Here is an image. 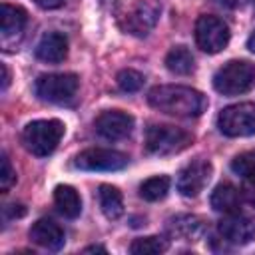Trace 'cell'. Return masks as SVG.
Returning a JSON list of instances; mask_svg holds the SVG:
<instances>
[{
  "mask_svg": "<svg viewBox=\"0 0 255 255\" xmlns=\"http://www.w3.org/2000/svg\"><path fill=\"white\" fill-rule=\"evenodd\" d=\"M231 169L241 177L255 175V149H247V151L235 155L231 159Z\"/></svg>",
  "mask_w": 255,
  "mask_h": 255,
  "instance_id": "obj_24",
  "label": "cell"
},
{
  "mask_svg": "<svg viewBox=\"0 0 255 255\" xmlns=\"http://www.w3.org/2000/svg\"><path fill=\"white\" fill-rule=\"evenodd\" d=\"M211 163L207 159H193L177 173V191L183 197L199 195L211 179Z\"/></svg>",
  "mask_w": 255,
  "mask_h": 255,
  "instance_id": "obj_10",
  "label": "cell"
},
{
  "mask_svg": "<svg viewBox=\"0 0 255 255\" xmlns=\"http://www.w3.org/2000/svg\"><path fill=\"white\" fill-rule=\"evenodd\" d=\"M193 135L181 128L167 124H151L145 129V147L153 155H171L183 151L191 143Z\"/></svg>",
  "mask_w": 255,
  "mask_h": 255,
  "instance_id": "obj_4",
  "label": "cell"
},
{
  "mask_svg": "<svg viewBox=\"0 0 255 255\" xmlns=\"http://www.w3.org/2000/svg\"><path fill=\"white\" fill-rule=\"evenodd\" d=\"M68 56V38L60 32H48L36 46V58L46 64H60Z\"/></svg>",
  "mask_w": 255,
  "mask_h": 255,
  "instance_id": "obj_14",
  "label": "cell"
},
{
  "mask_svg": "<svg viewBox=\"0 0 255 255\" xmlns=\"http://www.w3.org/2000/svg\"><path fill=\"white\" fill-rule=\"evenodd\" d=\"M40 8H44V10H56V8H60L66 0H34Z\"/></svg>",
  "mask_w": 255,
  "mask_h": 255,
  "instance_id": "obj_27",
  "label": "cell"
},
{
  "mask_svg": "<svg viewBox=\"0 0 255 255\" xmlns=\"http://www.w3.org/2000/svg\"><path fill=\"white\" fill-rule=\"evenodd\" d=\"M211 207L223 215H229V213H237L241 209V201H243V195L241 191L231 185V183H219L213 193H211Z\"/></svg>",
  "mask_w": 255,
  "mask_h": 255,
  "instance_id": "obj_17",
  "label": "cell"
},
{
  "mask_svg": "<svg viewBox=\"0 0 255 255\" xmlns=\"http://www.w3.org/2000/svg\"><path fill=\"white\" fill-rule=\"evenodd\" d=\"M30 239L44 247V249H50V251H58L64 247V241H66V235H64V229L50 217H42L38 221L32 223L30 227Z\"/></svg>",
  "mask_w": 255,
  "mask_h": 255,
  "instance_id": "obj_13",
  "label": "cell"
},
{
  "mask_svg": "<svg viewBox=\"0 0 255 255\" xmlns=\"http://www.w3.org/2000/svg\"><path fill=\"white\" fill-rule=\"evenodd\" d=\"M167 249H169V241L159 235L137 237L129 245V253L133 255H155V253H165Z\"/></svg>",
  "mask_w": 255,
  "mask_h": 255,
  "instance_id": "obj_21",
  "label": "cell"
},
{
  "mask_svg": "<svg viewBox=\"0 0 255 255\" xmlns=\"http://www.w3.org/2000/svg\"><path fill=\"white\" fill-rule=\"evenodd\" d=\"M169 185H171V179L167 175H155V177L145 179L139 185V195L145 201H159V199H163L167 195Z\"/></svg>",
  "mask_w": 255,
  "mask_h": 255,
  "instance_id": "obj_22",
  "label": "cell"
},
{
  "mask_svg": "<svg viewBox=\"0 0 255 255\" xmlns=\"http://www.w3.org/2000/svg\"><path fill=\"white\" fill-rule=\"evenodd\" d=\"M26 10L20 6H12V4H2L0 8V36L2 42L8 44L12 38L22 36L24 28H26Z\"/></svg>",
  "mask_w": 255,
  "mask_h": 255,
  "instance_id": "obj_15",
  "label": "cell"
},
{
  "mask_svg": "<svg viewBox=\"0 0 255 255\" xmlns=\"http://www.w3.org/2000/svg\"><path fill=\"white\" fill-rule=\"evenodd\" d=\"M203 231H205V221L197 215L183 213V215H175L167 221V233L175 239H185V241L199 239Z\"/></svg>",
  "mask_w": 255,
  "mask_h": 255,
  "instance_id": "obj_16",
  "label": "cell"
},
{
  "mask_svg": "<svg viewBox=\"0 0 255 255\" xmlns=\"http://www.w3.org/2000/svg\"><path fill=\"white\" fill-rule=\"evenodd\" d=\"M229 26L211 14H203L195 22V42L207 54H217L229 44Z\"/></svg>",
  "mask_w": 255,
  "mask_h": 255,
  "instance_id": "obj_7",
  "label": "cell"
},
{
  "mask_svg": "<svg viewBox=\"0 0 255 255\" xmlns=\"http://www.w3.org/2000/svg\"><path fill=\"white\" fill-rule=\"evenodd\" d=\"M147 104L167 116L175 118H197L205 112L207 108V98L187 86H175V84H165V86H155L147 94Z\"/></svg>",
  "mask_w": 255,
  "mask_h": 255,
  "instance_id": "obj_1",
  "label": "cell"
},
{
  "mask_svg": "<svg viewBox=\"0 0 255 255\" xmlns=\"http://www.w3.org/2000/svg\"><path fill=\"white\" fill-rule=\"evenodd\" d=\"M78 86H80V80L76 74H44L36 80L34 92L44 102L64 104L76 96Z\"/></svg>",
  "mask_w": 255,
  "mask_h": 255,
  "instance_id": "obj_6",
  "label": "cell"
},
{
  "mask_svg": "<svg viewBox=\"0 0 255 255\" xmlns=\"http://www.w3.org/2000/svg\"><path fill=\"white\" fill-rule=\"evenodd\" d=\"M64 135V124L60 120H36L30 122L22 131L24 147L38 157L50 155Z\"/></svg>",
  "mask_w": 255,
  "mask_h": 255,
  "instance_id": "obj_3",
  "label": "cell"
},
{
  "mask_svg": "<svg viewBox=\"0 0 255 255\" xmlns=\"http://www.w3.org/2000/svg\"><path fill=\"white\" fill-rule=\"evenodd\" d=\"M84 251H86V253H94V251H100V253H106V249H104L102 245H90V247H86Z\"/></svg>",
  "mask_w": 255,
  "mask_h": 255,
  "instance_id": "obj_29",
  "label": "cell"
},
{
  "mask_svg": "<svg viewBox=\"0 0 255 255\" xmlns=\"http://www.w3.org/2000/svg\"><path fill=\"white\" fill-rule=\"evenodd\" d=\"M128 155L118 149L90 147L76 155V167L84 171H118L128 165Z\"/></svg>",
  "mask_w": 255,
  "mask_h": 255,
  "instance_id": "obj_8",
  "label": "cell"
},
{
  "mask_svg": "<svg viewBox=\"0 0 255 255\" xmlns=\"http://www.w3.org/2000/svg\"><path fill=\"white\" fill-rule=\"evenodd\" d=\"M247 48H249V50L255 54V32H253V34L247 38Z\"/></svg>",
  "mask_w": 255,
  "mask_h": 255,
  "instance_id": "obj_30",
  "label": "cell"
},
{
  "mask_svg": "<svg viewBox=\"0 0 255 255\" xmlns=\"http://www.w3.org/2000/svg\"><path fill=\"white\" fill-rule=\"evenodd\" d=\"M116 82H118V86H120V90H122V92L133 94V92H137V90L143 86L145 78H143V76H141L137 70L128 68V70H122V72L118 74Z\"/></svg>",
  "mask_w": 255,
  "mask_h": 255,
  "instance_id": "obj_23",
  "label": "cell"
},
{
  "mask_svg": "<svg viewBox=\"0 0 255 255\" xmlns=\"http://www.w3.org/2000/svg\"><path fill=\"white\" fill-rule=\"evenodd\" d=\"M219 235L233 245H247L255 239V217L243 215V213H229L225 215L219 225Z\"/></svg>",
  "mask_w": 255,
  "mask_h": 255,
  "instance_id": "obj_11",
  "label": "cell"
},
{
  "mask_svg": "<svg viewBox=\"0 0 255 255\" xmlns=\"http://www.w3.org/2000/svg\"><path fill=\"white\" fill-rule=\"evenodd\" d=\"M16 181V171L12 169V163H10V159H8V155L6 153H2V167H0V189L6 193L10 187H12V183Z\"/></svg>",
  "mask_w": 255,
  "mask_h": 255,
  "instance_id": "obj_25",
  "label": "cell"
},
{
  "mask_svg": "<svg viewBox=\"0 0 255 255\" xmlns=\"http://www.w3.org/2000/svg\"><path fill=\"white\" fill-rule=\"evenodd\" d=\"M165 68L171 72V74H177V76H187L195 70V60H193V54L185 48V46H175L167 52L165 56Z\"/></svg>",
  "mask_w": 255,
  "mask_h": 255,
  "instance_id": "obj_20",
  "label": "cell"
},
{
  "mask_svg": "<svg viewBox=\"0 0 255 255\" xmlns=\"http://www.w3.org/2000/svg\"><path fill=\"white\" fill-rule=\"evenodd\" d=\"M241 195L247 203H251L255 207V175H247L243 177V183H241Z\"/></svg>",
  "mask_w": 255,
  "mask_h": 255,
  "instance_id": "obj_26",
  "label": "cell"
},
{
  "mask_svg": "<svg viewBox=\"0 0 255 255\" xmlns=\"http://www.w3.org/2000/svg\"><path fill=\"white\" fill-rule=\"evenodd\" d=\"M255 86V64L249 60H229L213 76V88L223 96H239Z\"/></svg>",
  "mask_w": 255,
  "mask_h": 255,
  "instance_id": "obj_2",
  "label": "cell"
},
{
  "mask_svg": "<svg viewBox=\"0 0 255 255\" xmlns=\"http://www.w3.org/2000/svg\"><path fill=\"white\" fill-rule=\"evenodd\" d=\"M54 203L58 211L68 219H76L82 213V199L72 185H58L54 189Z\"/></svg>",
  "mask_w": 255,
  "mask_h": 255,
  "instance_id": "obj_18",
  "label": "cell"
},
{
  "mask_svg": "<svg viewBox=\"0 0 255 255\" xmlns=\"http://www.w3.org/2000/svg\"><path fill=\"white\" fill-rule=\"evenodd\" d=\"M217 128L227 137H245L255 133V104L243 102L221 110L217 116Z\"/></svg>",
  "mask_w": 255,
  "mask_h": 255,
  "instance_id": "obj_5",
  "label": "cell"
},
{
  "mask_svg": "<svg viewBox=\"0 0 255 255\" xmlns=\"http://www.w3.org/2000/svg\"><path fill=\"white\" fill-rule=\"evenodd\" d=\"M159 18V6L151 0H137L122 18V28L131 36H147Z\"/></svg>",
  "mask_w": 255,
  "mask_h": 255,
  "instance_id": "obj_9",
  "label": "cell"
},
{
  "mask_svg": "<svg viewBox=\"0 0 255 255\" xmlns=\"http://www.w3.org/2000/svg\"><path fill=\"white\" fill-rule=\"evenodd\" d=\"M98 199H100L102 213L108 219L122 217V213H124V197H122V191L118 187H114V185H100Z\"/></svg>",
  "mask_w": 255,
  "mask_h": 255,
  "instance_id": "obj_19",
  "label": "cell"
},
{
  "mask_svg": "<svg viewBox=\"0 0 255 255\" xmlns=\"http://www.w3.org/2000/svg\"><path fill=\"white\" fill-rule=\"evenodd\" d=\"M0 68H2V90H6V88H8V82H10V74H8L6 64H2Z\"/></svg>",
  "mask_w": 255,
  "mask_h": 255,
  "instance_id": "obj_28",
  "label": "cell"
},
{
  "mask_svg": "<svg viewBox=\"0 0 255 255\" xmlns=\"http://www.w3.org/2000/svg\"><path fill=\"white\" fill-rule=\"evenodd\" d=\"M94 128L104 139L118 141V139H124L131 133L133 118L122 110H106L96 118Z\"/></svg>",
  "mask_w": 255,
  "mask_h": 255,
  "instance_id": "obj_12",
  "label": "cell"
}]
</instances>
